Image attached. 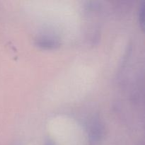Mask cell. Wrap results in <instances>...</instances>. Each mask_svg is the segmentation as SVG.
<instances>
[{
  "mask_svg": "<svg viewBox=\"0 0 145 145\" xmlns=\"http://www.w3.org/2000/svg\"><path fill=\"white\" fill-rule=\"evenodd\" d=\"M144 9H145V3L144 2L141 6L139 9L138 13V18L139 22L141 24L142 28H144Z\"/></svg>",
  "mask_w": 145,
  "mask_h": 145,
  "instance_id": "obj_2",
  "label": "cell"
},
{
  "mask_svg": "<svg viewBox=\"0 0 145 145\" xmlns=\"http://www.w3.org/2000/svg\"><path fill=\"white\" fill-rule=\"evenodd\" d=\"M36 45L45 49H52L59 46V42L50 38H40L36 40Z\"/></svg>",
  "mask_w": 145,
  "mask_h": 145,
  "instance_id": "obj_1",
  "label": "cell"
},
{
  "mask_svg": "<svg viewBox=\"0 0 145 145\" xmlns=\"http://www.w3.org/2000/svg\"><path fill=\"white\" fill-rule=\"evenodd\" d=\"M46 145H53V144H52L51 143H48V144H47Z\"/></svg>",
  "mask_w": 145,
  "mask_h": 145,
  "instance_id": "obj_3",
  "label": "cell"
}]
</instances>
